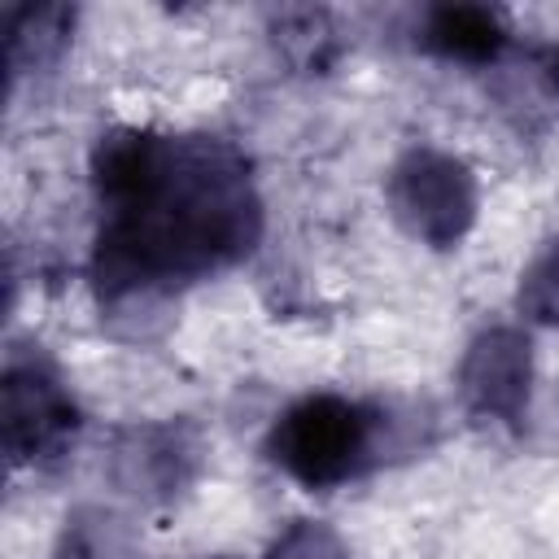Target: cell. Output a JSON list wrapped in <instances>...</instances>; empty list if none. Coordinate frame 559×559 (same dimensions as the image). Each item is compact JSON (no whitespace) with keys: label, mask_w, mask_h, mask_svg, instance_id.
I'll return each instance as SVG.
<instances>
[{"label":"cell","mask_w":559,"mask_h":559,"mask_svg":"<svg viewBox=\"0 0 559 559\" xmlns=\"http://www.w3.org/2000/svg\"><path fill=\"white\" fill-rule=\"evenodd\" d=\"M100 301L166 297L240 262L262 236V201L240 148L214 135L114 127L92 148Z\"/></svg>","instance_id":"1"},{"label":"cell","mask_w":559,"mask_h":559,"mask_svg":"<svg viewBox=\"0 0 559 559\" xmlns=\"http://www.w3.org/2000/svg\"><path fill=\"white\" fill-rule=\"evenodd\" d=\"M380 445V415L341 393H310L293 402L266 437L271 463L306 489H332L358 476Z\"/></svg>","instance_id":"2"},{"label":"cell","mask_w":559,"mask_h":559,"mask_svg":"<svg viewBox=\"0 0 559 559\" xmlns=\"http://www.w3.org/2000/svg\"><path fill=\"white\" fill-rule=\"evenodd\" d=\"M0 432L9 463H48L79 432V402L44 354L13 349L0 376Z\"/></svg>","instance_id":"3"},{"label":"cell","mask_w":559,"mask_h":559,"mask_svg":"<svg viewBox=\"0 0 559 559\" xmlns=\"http://www.w3.org/2000/svg\"><path fill=\"white\" fill-rule=\"evenodd\" d=\"M389 205L415 240L450 249L467 236L476 218V179L454 153L411 148L389 175Z\"/></svg>","instance_id":"4"},{"label":"cell","mask_w":559,"mask_h":559,"mask_svg":"<svg viewBox=\"0 0 559 559\" xmlns=\"http://www.w3.org/2000/svg\"><path fill=\"white\" fill-rule=\"evenodd\" d=\"M528 384H533V345L520 328H485L459 367V393L472 415L520 424L528 411Z\"/></svg>","instance_id":"5"},{"label":"cell","mask_w":559,"mask_h":559,"mask_svg":"<svg viewBox=\"0 0 559 559\" xmlns=\"http://www.w3.org/2000/svg\"><path fill=\"white\" fill-rule=\"evenodd\" d=\"M201 441L188 424H135L114 441V480L148 502L183 493L197 476Z\"/></svg>","instance_id":"6"},{"label":"cell","mask_w":559,"mask_h":559,"mask_svg":"<svg viewBox=\"0 0 559 559\" xmlns=\"http://www.w3.org/2000/svg\"><path fill=\"white\" fill-rule=\"evenodd\" d=\"M424 48L459 61H489L507 44L502 17L485 4H437L424 17Z\"/></svg>","instance_id":"7"},{"label":"cell","mask_w":559,"mask_h":559,"mask_svg":"<svg viewBox=\"0 0 559 559\" xmlns=\"http://www.w3.org/2000/svg\"><path fill=\"white\" fill-rule=\"evenodd\" d=\"M70 26H74V9L66 4H26V9H13L9 22H4V44H9V74L17 79L22 70H39V66H52L70 39Z\"/></svg>","instance_id":"8"},{"label":"cell","mask_w":559,"mask_h":559,"mask_svg":"<svg viewBox=\"0 0 559 559\" xmlns=\"http://www.w3.org/2000/svg\"><path fill=\"white\" fill-rule=\"evenodd\" d=\"M127 528L100 507H83L66 520L61 533V559H127Z\"/></svg>","instance_id":"9"},{"label":"cell","mask_w":559,"mask_h":559,"mask_svg":"<svg viewBox=\"0 0 559 559\" xmlns=\"http://www.w3.org/2000/svg\"><path fill=\"white\" fill-rule=\"evenodd\" d=\"M520 310L537 323H559V240H550L546 253H537L533 266L524 271Z\"/></svg>","instance_id":"10"},{"label":"cell","mask_w":559,"mask_h":559,"mask_svg":"<svg viewBox=\"0 0 559 559\" xmlns=\"http://www.w3.org/2000/svg\"><path fill=\"white\" fill-rule=\"evenodd\" d=\"M266 559H345V546L336 542V533L319 520H297Z\"/></svg>","instance_id":"11"},{"label":"cell","mask_w":559,"mask_h":559,"mask_svg":"<svg viewBox=\"0 0 559 559\" xmlns=\"http://www.w3.org/2000/svg\"><path fill=\"white\" fill-rule=\"evenodd\" d=\"M550 79H555V87H559V48H555V57H550Z\"/></svg>","instance_id":"12"}]
</instances>
